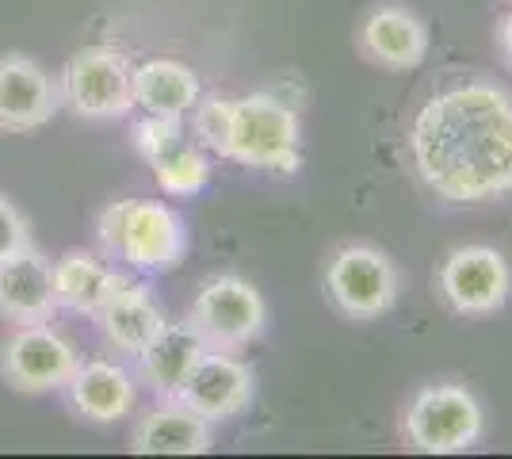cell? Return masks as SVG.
I'll use <instances>...</instances> for the list:
<instances>
[{"label": "cell", "instance_id": "obj_1", "mask_svg": "<svg viewBox=\"0 0 512 459\" xmlns=\"http://www.w3.org/2000/svg\"><path fill=\"white\" fill-rule=\"evenodd\" d=\"M409 150L421 180L448 203L512 196V100L482 81L444 88L417 111Z\"/></svg>", "mask_w": 512, "mask_h": 459}, {"label": "cell", "instance_id": "obj_2", "mask_svg": "<svg viewBox=\"0 0 512 459\" xmlns=\"http://www.w3.org/2000/svg\"><path fill=\"white\" fill-rule=\"evenodd\" d=\"M226 157L249 169L295 173L299 169V115L272 92H253L234 100Z\"/></svg>", "mask_w": 512, "mask_h": 459}, {"label": "cell", "instance_id": "obj_3", "mask_svg": "<svg viewBox=\"0 0 512 459\" xmlns=\"http://www.w3.org/2000/svg\"><path fill=\"white\" fill-rule=\"evenodd\" d=\"M268 322V306L253 284L241 276H214L199 287L188 326L211 352H237L253 341Z\"/></svg>", "mask_w": 512, "mask_h": 459}, {"label": "cell", "instance_id": "obj_4", "mask_svg": "<svg viewBox=\"0 0 512 459\" xmlns=\"http://www.w3.org/2000/svg\"><path fill=\"white\" fill-rule=\"evenodd\" d=\"M406 437L417 452L451 456L482 437V406L463 387H425L406 414Z\"/></svg>", "mask_w": 512, "mask_h": 459}, {"label": "cell", "instance_id": "obj_5", "mask_svg": "<svg viewBox=\"0 0 512 459\" xmlns=\"http://www.w3.org/2000/svg\"><path fill=\"white\" fill-rule=\"evenodd\" d=\"M81 352L77 345L62 337L54 326L35 322V326H20L0 349V375L12 391L23 394H46L58 391L69 383V375L77 372Z\"/></svg>", "mask_w": 512, "mask_h": 459}, {"label": "cell", "instance_id": "obj_6", "mask_svg": "<svg viewBox=\"0 0 512 459\" xmlns=\"http://www.w3.org/2000/svg\"><path fill=\"white\" fill-rule=\"evenodd\" d=\"M130 62L115 50H77L62 73V100L81 119H123L134 108Z\"/></svg>", "mask_w": 512, "mask_h": 459}, {"label": "cell", "instance_id": "obj_7", "mask_svg": "<svg viewBox=\"0 0 512 459\" xmlns=\"http://www.w3.org/2000/svg\"><path fill=\"white\" fill-rule=\"evenodd\" d=\"M325 291H329V299L337 303L341 314L367 322V318H379L394 306L398 272L379 249L352 245V249H341L333 257L329 272H325Z\"/></svg>", "mask_w": 512, "mask_h": 459}, {"label": "cell", "instance_id": "obj_8", "mask_svg": "<svg viewBox=\"0 0 512 459\" xmlns=\"http://www.w3.org/2000/svg\"><path fill=\"white\" fill-rule=\"evenodd\" d=\"M188 253V230L184 219L165 203H142L127 199V215L115 245V261L130 264L138 272H172Z\"/></svg>", "mask_w": 512, "mask_h": 459}, {"label": "cell", "instance_id": "obj_9", "mask_svg": "<svg viewBox=\"0 0 512 459\" xmlns=\"http://www.w3.org/2000/svg\"><path fill=\"white\" fill-rule=\"evenodd\" d=\"M509 264L497 249L463 245L440 268V291L459 314H493L509 299Z\"/></svg>", "mask_w": 512, "mask_h": 459}, {"label": "cell", "instance_id": "obj_10", "mask_svg": "<svg viewBox=\"0 0 512 459\" xmlns=\"http://www.w3.org/2000/svg\"><path fill=\"white\" fill-rule=\"evenodd\" d=\"M62 108V88L35 58L8 54L0 58V131H39Z\"/></svg>", "mask_w": 512, "mask_h": 459}, {"label": "cell", "instance_id": "obj_11", "mask_svg": "<svg viewBox=\"0 0 512 459\" xmlns=\"http://www.w3.org/2000/svg\"><path fill=\"white\" fill-rule=\"evenodd\" d=\"M184 406H192L207 421H230L241 410H249L253 402V372L249 364H241L230 352H203V360L184 379V387L176 394Z\"/></svg>", "mask_w": 512, "mask_h": 459}, {"label": "cell", "instance_id": "obj_12", "mask_svg": "<svg viewBox=\"0 0 512 459\" xmlns=\"http://www.w3.org/2000/svg\"><path fill=\"white\" fill-rule=\"evenodd\" d=\"M54 310V264L39 249L27 245L0 261V318H8L12 326H35L50 322Z\"/></svg>", "mask_w": 512, "mask_h": 459}, {"label": "cell", "instance_id": "obj_13", "mask_svg": "<svg viewBox=\"0 0 512 459\" xmlns=\"http://www.w3.org/2000/svg\"><path fill=\"white\" fill-rule=\"evenodd\" d=\"M165 322L169 318H165L161 303L150 295V287L134 284V280H127L96 310V326L104 333V341L115 352H127V356H138L146 349L153 337L165 329Z\"/></svg>", "mask_w": 512, "mask_h": 459}, {"label": "cell", "instance_id": "obj_14", "mask_svg": "<svg viewBox=\"0 0 512 459\" xmlns=\"http://www.w3.org/2000/svg\"><path fill=\"white\" fill-rule=\"evenodd\" d=\"M69 406L85 421L96 425H115L134 410V379L127 368L111 364V360H81L77 372L65 383Z\"/></svg>", "mask_w": 512, "mask_h": 459}, {"label": "cell", "instance_id": "obj_15", "mask_svg": "<svg viewBox=\"0 0 512 459\" xmlns=\"http://www.w3.org/2000/svg\"><path fill=\"white\" fill-rule=\"evenodd\" d=\"M130 448L138 456H203L211 448V421L180 398H165L138 421Z\"/></svg>", "mask_w": 512, "mask_h": 459}, {"label": "cell", "instance_id": "obj_16", "mask_svg": "<svg viewBox=\"0 0 512 459\" xmlns=\"http://www.w3.org/2000/svg\"><path fill=\"white\" fill-rule=\"evenodd\" d=\"M127 280V272L104 264L88 249H73V253H65L62 261H54V299H58V310H73V314H85V318H96V310Z\"/></svg>", "mask_w": 512, "mask_h": 459}, {"label": "cell", "instance_id": "obj_17", "mask_svg": "<svg viewBox=\"0 0 512 459\" xmlns=\"http://www.w3.org/2000/svg\"><path fill=\"white\" fill-rule=\"evenodd\" d=\"M203 352H207V345L199 341V333L188 322H165V329L153 337L146 349L138 352L142 379L150 383L153 394L176 398L180 387H184V379L203 360Z\"/></svg>", "mask_w": 512, "mask_h": 459}, {"label": "cell", "instance_id": "obj_18", "mask_svg": "<svg viewBox=\"0 0 512 459\" xmlns=\"http://www.w3.org/2000/svg\"><path fill=\"white\" fill-rule=\"evenodd\" d=\"M363 50L371 62L386 69H413L421 66L428 50V31L409 8H375L360 35Z\"/></svg>", "mask_w": 512, "mask_h": 459}, {"label": "cell", "instance_id": "obj_19", "mask_svg": "<svg viewBox=\"0 0 512 459\" xmlns=\"http://www.w3.org/2000/svg\"><path fill=\"white\" fill-rule=\"evenodd\" d=\"M134 85V108L150 111V115H172L184 119L199 100V77L184 62L172 58H153L130 73Z\"/></svg>", "mask_w": 512, "mask_h": 459}, {"label": "cell", "instance_id": "obj_20", "mask_svg": "<svg viewBox=\"0 0 512 459\" xmlns=\"http://www.w3.org/2000/svg\"><path fill=\"white\" fill-rule=\"evenodd\" d=\"M153 180L161 184L165 196H199L211 180V161L199 146L176 142L172 150H165L161 157H153Z\"/></svg>", "mask_w": 512, "mask_h": 459}, {"label": "cell", "instance_id": "obj_21", "mask_svg": "<svg viewBox=\"0 0 512 459\" xmlns=\"http://www.w3.org/2000/svg\"><path fill=\"white\" fill-rule=\"evenodd\" d=\"M192 115V131L195 138L207 146V150L222 153L226 157V138H230V115H234V100H222V96H207V100H195Z\"/></svg>", "mask_w": 512, "mask_h": 459}, {"label": "cell", "instance_id": "obj_22", "mask_svg": "<svg viewBox=\"0 0 512 459\" xmlns=\"http://www.w3.org/2000/svg\"><path fill=\"white\" fill-rule=\"evenodd\" d=\"M176 142H184V138H180V119H172V115H150L146 111V119L134 127V150L142 153L146 161L161 157Z\"/></svg>", "mask_w": 512, "mask_h": 459}, {"label": "cell", "instance_id": "obj_23", "mask_svg": "<svg viewBox=\"0 0 512 459\" xmlns=\"http://www.w3.org/2000/svg\"><path fill=\"white\" fill-rule=\"evenodd\" d=\"M27 245H31V226L23 219V211L8 196H0V261H8Z\"/></svg>", "mask_w": 512, "mask_h": 459}, {"label": "cell", "instance_id": "obj_24", "mask_svg": "<svg viewBox=\"0 0 512 459\" xmlns=\"http://www.w3.org/2000/svg\"><path fill=\"white\" fill-rule=\"evenodd\" d=\"M501 46H505V54L512 58V16H505V23H501Z\"/></svg>", "mask_w": 512, "mask_h": 459}]
</instances>
